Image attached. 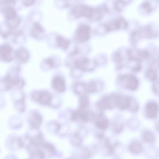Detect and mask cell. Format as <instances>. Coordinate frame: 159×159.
<instances>
[{
    "label": "cell",
    "mask_w": 159,
    "mask_h": 159,
    "mask_svg": "<svg viewBox=\"0 0 159 159\" xmlns=\"http://www.w3.org/2000/svg\"><path fill=\"white\" fill-rule=\"evenodd\" d=\"M21 68L17 63L10 67L6 74L0 78V92L13 90L14 89H22L25 87V81L20 77Z\"/></svg>",
    "instance_id": "obj_1"
},
{
    "label": "cell",
    "mask_w": 159,
    "mask_h": 159,
    "mask_svg": "<svg viewBox=\"0 0 159 159\" xmlns=\"http://www.w3.org/2000/svg\"><path fill=\"white\" fill-rule=\"evenodd\" d=\"M15 49L9 43L0 44V62L8 63L15 60Z\"/></svg>",
    "instance_id": "obj_2"
},
{
    "label": "cell",
    "mask_w": 159,
    "mask_h": 159,
    "mask_svg": "<svg viewBox=\"0 0 159 159\" xmlns=\"http://www.w3.org/2000/svg\"><path fill=\"white\" fill-rule=\"evenodd\" d=\"M31 98L34 101L42 105H49L52 100V96L47 91H35L31 93Z\"/></svg>",
    "instance_id": "obj_3"
},
{
    "label": "cell",
    "mask_w": 159,
    "mask_h": 159,
    "mask_svg": "<svg viewBox=\"0 0 159 159\" xmlns=\"http://www.w3.org/2000/svg\"><path fill=\"white\" fill-rule=\"evenodd\" d=\"M12 98L16 106L20 111H24L25 109V95L22 89H14L11 93Z\"/></svg>",
    "instance_id": "obj_4"
},
{
    "label": "cell",
    "mask_w": 159,
    "mask_h": 159,
    "mask_svg": "<svg viewBox=\"0 0 159 159\" xmlns=\"http://www.w3.org/2000/svg\"><path fill=\"white\" fill-rule=\"evenodd\" d=\"M30 58V52L25 47L20 46L15 49V60L17 62V63L20 64L26 63Z\"/></svg>",
    "instance_id": "obj_5"
},
{
    "label": "cell",
    "mask_w": 159,
    "mask_h": 159,
    "mask_svg": "<svg viewBox=\"0 0 159 159\" xmlns=\"http://www.w3.org/2000/svg\"><path fill=\"white\" fill-rule=\"evenodd\" d=\"M90 28L89 26L82 24L79 26L76 31L75 38L77 41L80 42L87 41L90 36Z\"/></svg>",
    "instance_id": "obj_6"
},
{
    "label": "cell",
    "mask_w": 159,
    "mask_h": 159,
    "mask_svg": "<svg viewBox=\"0 0 159 159\" xmlns=\"http://www.w3.org/2000/svg\"><path fill=\"white\" fill-rule=\"evenodd\" d=\"M73 13L76 17L83 16L87 17H91L93 14V9L88 7L84 5H80L75 7L73 9Z\"/></svg>",
    "instance_id": "obj_7"
},
{
    "label": "cell",
    "mask_w": 159,
    "mask_h": 159,
    "mask_svg": "<svg viewBox=\"0 0 159 159\" xmlns=\"http://www.w3.org/2000/svg\"><path fill=\"white\" fill-rule=\"evenodd\" d=\"M131 99L122 95H115V106L120 110H125L130 107Z\"/></svg>",
    "instance_id": "obj_8"
},
{
    "label": "cell",
    "mask_w": 159,
    "mask_h": 159,
    "mask_svg": "<svg viewBox=\"0 0 159 159\" xmlns=\"http://www.w3.org/2000/svg\"><path fill=\"white\" fill-rule=\"evenodd\" d=\"M159 112L158 105L154 102H149L147 104L145 108V114L147 117L154 119L157 117Z\"/></svg>",
    "instance_id": "obj_9"
},
{
    "label": "cell",
    "mask_w": 159,
    "mask_h": 159,
    "mask_svg": "<svg viewBox=\"0 0 159 159\" xmlns=\"http://www.w3.org/2000/svg\"><path fill=\"white\" fill-rule=\"evenodd\" d=\"M90 113L80 109L72 113L71 119L73 120L87 122L90 118Z\"/></svg>",
    "instance_id": "obj_10"
},
{
    "label": "cell",
    "mask_w": 159,
    "mask_h": 159,
    "mask_svg": "<svg viewBox=\"0 0 159 159\" xmlns=\"http://www.w3.org/2000/svg\"><path fill=\"white\" fill-rule=\"evenodd\" d=\"M25 37L24 31L20 29H17L13 32L10 38L13 44L20 46V45L25 42Z\"/></svg>",
    "instance_id": "obj_11"
},
{
    "label": "cell",
    "mask_w": 159,
    "mask_h": 159,
    "mask_svg": "<svg viewBox=\"0 0 159 159\" xmlns=\"http://www.w3.org/2000/svg\"><path fill=\"white\" fill-rule=\"evenodd\" d=\"M43 122V118L40 113L33 112L29 118V122L32 127L34 129L40 128Z\"/></svg>",
    "instance_id": "obj_12"
},
{
    "label": "cell",
    "mask_w": 159,
    "mask_h": 159,
    "mask_svg": "<svg viewBox=\"0 0 159 159\" xmlns=\"http://www.w3.org/2000/svg\"><path fill=\"white\" fill-rule=\"evenodd\" d=\"M14 31L4 21L0 22V36L3 39L10 38Z\"/></svg>",
    "instance_id": "obj_13"
},
{
    "label": "cell",
    "mask_w": 159,
    "mask_h": 159,
    "mask_svg": "<svg viewBox=\"0 0 159 159\" xmlns=\"http://www.w3.org/2000/svg\"><path fill=\"white\" fill-rule=\"evenodd\" d=\"M121 79L125 81V87L129 89L134 90L138 87V80L133 76H124L121 78Z\"/></svg>",
    "instance_id": "obj_14"
},
{
    "label": "cell",
    "mask_w": 159,
    "mask_h": 159,
    "mask_svg": "<svg viewBox=\"0 0 159 159\" xmlns=\"http://www.w3.org/2000/svg\"><path fill=\"white\" fill-rule=\"evenodd\" d=\"M53 85L54 88L58 92H63L65 90V80L61 76H57L54 77Z\"/></svg>",
    "instance_id": "obj_15"
},
{
    "label": "cell",
    "mask_w": 159,
    "mask_h": 159,
    "mask_svg": "<svg viewBox=\"0 0 159 159\" xmlns=\"http://www.w3.org/2000/svg\"><path fill=\"white\" fill-rule=\"evenodd\" d=\"M44 30L43 27L38 22H34L30 30L31 35L35 39H40L41 35L43 33Z\"/></svg>",
    "instance_id": "obj_16"
},
{
    "label": "cell",
    "mask_w": 159,
    "mask_h": 159,
    "mask_svg": "<svg viewBox=\"0 0 159 159\" xmlns=\"http://www.w3.org/2000/svg\"><path fill=\"white\" fill-rule=\"evenodd\" d=\"M129 150L133 154L138 155L143 152V147L139 142L134 141L130 144Z\"/></svg>",
    "instance_id": "obj_17"
},
{
    "label": "cell",
    "mask_w": 159,
    "mask_h": 159,
    "mask_svg": "<svg viewBox=\"0 0 159 159\" xmlns=\"http://www.w3.org/2000/svg\"><path fill=\"white\" fill-rule=\"evenodd\" d=\"M95 124L100 129L105 130L109 126V122L107 119L102 115H100L96 119Z\"/></svg>",
    "instance_id": "obj_18"
},
{
    "label": "cell",
    "mask_w": 159,
    "mask_h": 159,
    "mask_svg": "<svg viewBox=\"0 0 159 159\" xmlns=\"http://www.w3.org/2000/svg\"><path fill=\"white\" fill-rule=\"evenodd\" d=\"M143 139L145 143H153L155 141V135L150 131L146 130L143 133Z\"/></svg>",
    "instance_id": "obj_19"
},
{
    "label": "cell",
    "mask_w": 159,
    "mask_h": 159,
    "mask_svg": "<svg viewBox=\"0 0 159 159\" xmlns=\"http://www.w3.org/2000/svg\"><path fill=\"white\" fill-rule=\"evenodd\" d=\"M45 157V155L43 152L40 149H37L31 152L30 159H44Z\"/></svg>",
    "instance_id": "obj_20"
},
{
    "label": "cell",
    "mask_w": 159,
    "mask_h": 159,
    "mask_svg": "<svg viewBox=\"0 0 159 159\" xmlns=\"http://www.w3.org/2000/svg\"><path fill=\"white\" fill-rule=\"evenodd\" d=\"M57 44L59 46L64 49H66L69 46L70 42L69 40H67L63 37L58 36L57 37Z\"/></svg>",
    "instance_id": "obj_21"
},
{
    "label": "cell",
    "mask_w": 159,
    "mask_h": 159,
    "mask_svg": "<svg viewBox=\"0 0 159 159\" xmlns=\"http://www.w3.org/2000/svg\"><path fill=\"white\" fill-rule=\"evenodd\" d=\"M80 109H84L87 107L89 104V100L86 96L83 95L80 98Z\"/></svg>",
    "instance_id": "obj_22"
},
{
    "label": "cell",
    "mask_w": 159,
    "mask_h": 159,
    "mask_svg": "<svg viewBox=\"0 0 159 159\" xmlns=\"http://www.w3.org/2000/svg\"><path fill=\"white\" fill-rule=\"evenodd\" d=\"M81 140H81V137H80L79 134L77 133L74 134L72 136V143L74 145L76 146H79L81 144Z\"/></svg>",
    "instance_id": "obj_23"
},
{
    "label": "cell",
    "mask_w": 159,
    "mask_h": 159,
    "mask_svg": "<svg viewBox=\"0 0 159 159\" xmlns=\"http://www.w3.org/2000/svg\"><path fill=\"white\" fill-rule=\"evenodd\" d=\"M21 3L22 5L24 6V7H29L30 6L34 4L35 1H21Z\"/></svg>",
    "instance_id": "obj_24"
},
{
    "label": "cell",
    "mask_w": 159,
    "mask_h": 159,
    "mask_svg": "<svg viewBox=\"0 0 159 159\" xmlns=\"http://www.w3.org/2000/svg\"><path fill=\"white\" fill-rule=\"evenodd\" d=\"M156 128H157V129L159 131V121L157 123V125H156Z\"/></svg>",
    "instance_id": "obj_25"
}]
</instances>
